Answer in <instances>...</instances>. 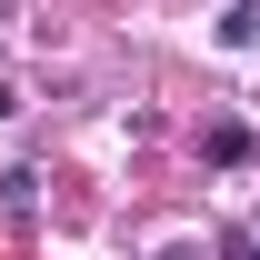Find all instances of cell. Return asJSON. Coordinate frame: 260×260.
<instances>
[{"label": "cell", "instance_id": "obj_2", "mask_svg": "<svg viewBox=\"0 0 260 260\" xmlns=\"http://www.w3.org/2000/svg\"><path fill=\"white\" fill-rule=\"evenodd\" d=\"M250 230H260V220H250Z\"/></svg>", "mask_w": 260, "mask_h": 260}, {"label": "cell", "instance_id": "obj_1", "mask_svg": "<svg viewBox=\"0 0 260 260\" xmlns=\"http://www.w3.org/2000/svg\"><path fill=\"white\" fill-rule=\"evenodd\" d=\"M220 40H260V0H230V10H220Z\"/></svg>", "mask_w": 260, "mask_h": 260}]
</instances>
